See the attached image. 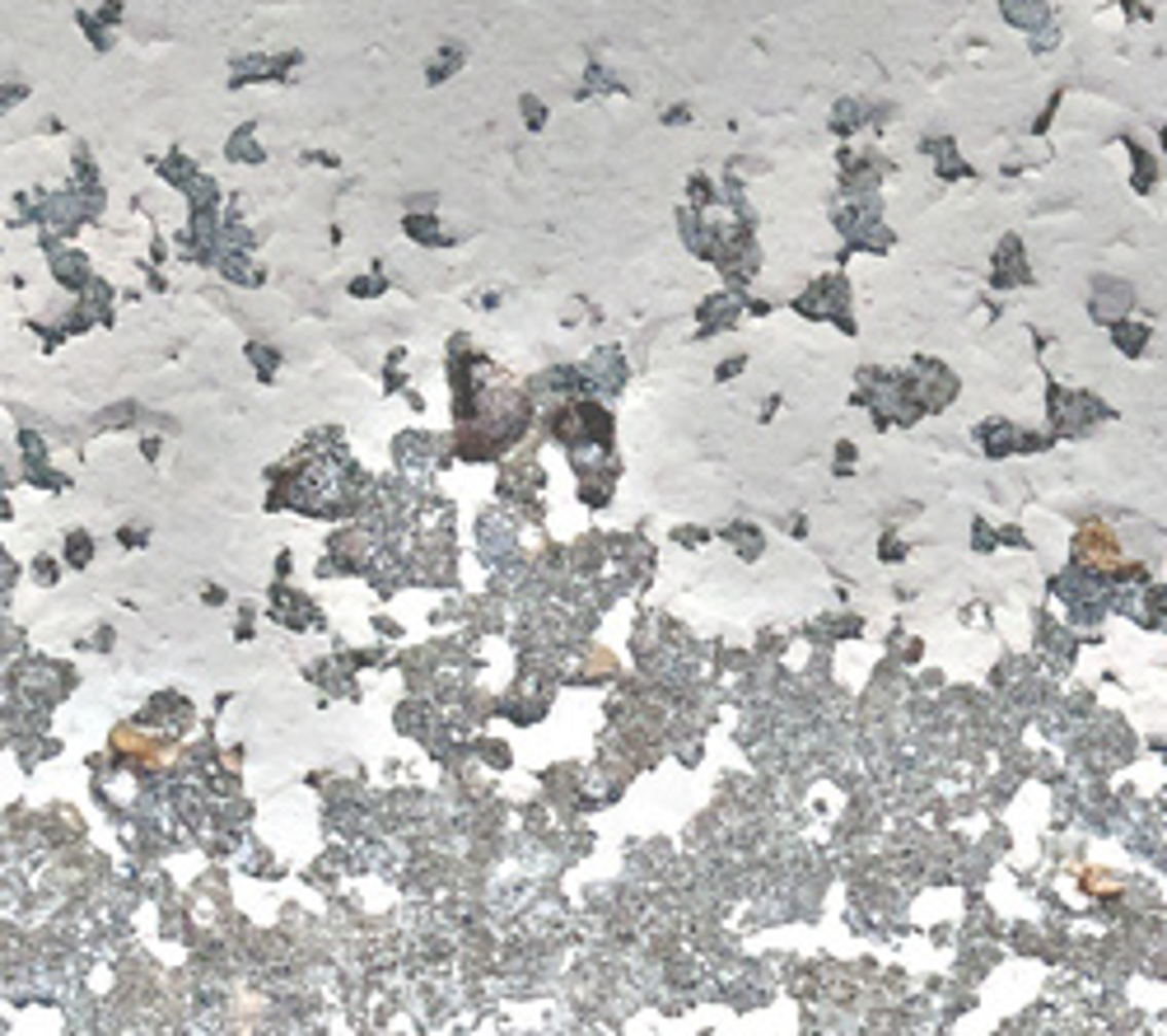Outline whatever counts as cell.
Returning <instances> with one entry per match:
<instances>
[{
    "label": "cell",
    "instance_id": "1",
    "mask_svg": "<svg viewBox=\"0 0 1167 1036\" xmlns=\"http://www.w3.org/2000/svg\"><path fill=\"white\" fill-rule=\"evenodd\" d=\"M117 747H126V752H145V756H159V747H154V742H145V733H136V729H122V733H117Z\"/></svg>",
    "mask_w": 1167,
    "mask_h": 1036
}]
</instances>
